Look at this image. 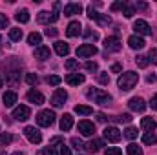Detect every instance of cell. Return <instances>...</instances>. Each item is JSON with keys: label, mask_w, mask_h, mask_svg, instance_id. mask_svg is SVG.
<instances>
[{"label": "cell", "mask_w": 157, "mask_h": 155, "mask_svg": "<svg viewBox=\"0 0 157 155\" xmlns=\"http://www.w3.org/2000/svg\"><path fill=\"white\" fill-rule=\"evenodd\" d=\"M137 82H139V73H135V71H126V73H122V75L119 77L117 86L122 91H130Z\"/></svg>", "instance_id": "cell-1"}, {"label": "cell", "mask_w": 157, "mask_h": 155, "mask_svg": "<svg viewBox=\"0 0 157 155\" xmlns=\"http://www.w3.org/2000/svg\"><path fill=\"white\" fill-rule=\"evenodd\" d=\"M88 99H91L93 102H97V104H108L110 100H112V95L110 93H106V91H102V89H88Z\"/></svg>", "instance_id": "cell-2"}, {"label": "cell", "mask_w": 157, "mask_h": 155, "mask_svg": "<svg viewBox=\"0 0 157 155\" xmlns=\"http://www.w3.org/2000/svg\"><path fill=\"white\" fill-rule=\"evenodd\" d=\"M37 122H39V126H51L53 122H55V113L53 112H49V110H42L39 115H37Z\"/></svg>", "instance_id": "cell-3"}, {"label": "cell", "mask_w": 157, "mask_h": 155, "mask_svg": "<svg viewBox=\"0 0 157 155\" xmlns=\"http://www.w3.org/2000/svg\"><path fill=\"white\" fill-rule=\"evenodd\" d=\"M24 135L28 137V141H29L31 144H39L40 141H42V135H40V131L35 126H26V128H24Z\"/></svg>", "instance_id": "cell-4"}, {"label": "cell", "mask_w": 157, "mask_h": 155, "mask_svg": "<svg viewBox=\"0 0 157 155\" xmlns=\"http://www.w3.org/2000/svg\"><path fill=\"white\" fill-rule=\"evenodd\" d=\"M95 53H97V47H95L93 44H82V46H78L77 47V57H80V59L93 57Z\"/></svg>", "instance_id": "cell-5"}, {"label": "cell", "mask_w": 157, "mask_h": 155, "mask_svg": "<svg viewBox=\"0 0 157 155\" xmlns=\"http://www.w3.org/2000/svg\"><path fill=\"white\" fill-rule=\"evenodd\" d=\"M66 99H68V93H66L64 89H60V88H59V89L53 93V97H51V104H53L55 108H60V106H64Z\"/></svg>", "instance_id": "cell-6"}, {"label": "cell", "mask_w": 157, "mask_h": 155, "mask_svg": "<svg viewBox=\"0 0 157 155\" xmlns=\"http://www.w3.org/2000/svg\"><path fill=\"white\" fill-rule=\"evenodd\" d=\"M78 131L84 137H91V135H95V124L90 122V120H80L78 122Z\"/></svg>", "instance_id": "cell-7"}, {"label": "cell", "mask_w": 157, "mask_h": 155, "mask_svg": "<svg viewBox=\"0 0 157 155\" xmlns=\"http://www.w3.org/2000/svg\"><path fill=\"white\" fill-rule=\"evenodd\" d=\"M121 131H119L117 126H108L106 130H104V139L108 141V142H117L119 139H121Z\"/></svg>", "instance_id": "cell-8"}, {"label": "cell", "mask_w": 157, "mask_h": 155, "mask_svg": "<svg viewBox=\"0 0 157 155\" xmlns=\"http://www.w3.org/2000/svg\"><path fill=\"white\" fill-rule=\"evenodd\" d=\"M13 117H15V120H28L29 117H31V112H29V108L28 106H17L15 110H13Z\"/></svg>", "instance_id": "cell-9"}, {"label": "cell", "mask_w": 157, "mask_h": 155, "mask_svg": "<svg viewBox=\"0 0 157 155\" xmlns=\"http://www.w3.org/2000/svg\"><path fill=\"white\" fill-rule=\"evenodd\" d=\"M133 29L137 35H152V28L148 26L146 20H135L133 22Z\"/></svg>", "instance_id": "cell-10"}, {"label": "cell", "mask_w": 157, "mask_h": 155, "mask_svg": "<svg viewBox=\"0 0 157 155\" xmlns=\"http://www.w3.org/2000/svg\"><path fill=\"white\" fill-rule=\"evenodd\" d=\"M82 13V6L78 2H70L64 6V15L66 17H73V15H80Z\"/></svg>", "instance_id": "cell-11"}, {"label": "cell", "mask_w": 157, "mask_h": 155, "mask_svg": "<svg viewBox=\"0 0 157 155\" xmlns=\"http://www.w3.org/2000/svg\"><path fill=\"white\" fill-rule=\"evenodd\" d=\"M104 47H106V51H121V40L117 37H106L104 39Z\"/></svg>", "instance_id": "cell-12"}, {"label": "cell", "mask_w": 157, "mask_h": 155, "mask_svg": "<svg viewBox=\"0 0 157 155\" xmlns=\"http://www.w3.org/2000/svg\"><path fill=\"white\" fill-rule=\"evenodd\" d=\"M40 24H48V22H57L59 20V13H48V11H40L37 17Z\"/></svg>", "instance_id": "cell-13"}, {"label": "cell", "mask_w": 157, "mask_h": 155, "mask_svg": "<svg viewBox=\"0 0 157 155\" xmlns=\"http://www.w3.org/2000/svg\"><path fill=\"white\" fill-rule=\"evenodd\" d=\"M26 97H28V100H29L31 104H37V106L44 104V95H42L40 91H37V89H29Z\"/></svg>", "instance_id": "cell-14"}, {"label": "cell", "mask_w": 157, "mask_h": 155, "mask_svg": "<svg viewBox=\"0 0 157 155\" xmlns=\"http://www.w3.org/2000/svg\"><path fill=\"white\" fill-rule=\"evenodd\" d=\"M80 31H82V26H80V22H78V20H73V22H70V24H68L66 35L73 39V37H78V35H80Z\"/></svg>", "instance_id": "cell-15"}, {"label": "cell", "mask_w": 157, "mask_h": 155, "mask_svg": "<svg viewBox=\"0 0 157 155\" xmlns=\"http://www.w3.org/2000/svg\"><path fill=\"white\" fill-rule=\"evenodd\" d=\"M128 106H130V110H133V112H144V110H146V104H144V100H143L141 97H133V99H130Z\"/></svg>", "instance_id": "cell-16"}, {"label": "cell", "mask_w": 157, "mask_h": 155, "mask_svg": "<svg viewBox=\"0 0 157 155\" xmlns=\"http://www.w3.org/2000/svg\"><path fill=\"white\" fill-rule=\"evenodd\" d=\"M86 78L82 73H68L66 75V82L70 84V86H78V84H82Z\"/></svg>", "instance_id": "cell-17"}, {"label": "cell", "mask_w": 157, "mask_h": 155, "mask_svg": "<svg viewBox=\"0 0 157 155\" xmlns=\"http://www.w3.org/2000/svg\"><path fill=\"white\" fill-rule=\"evenodd\" d=\"M2 100H4V106L6 108H11V106H15V102L18 100V97H17L15 91H6L4 97H2Z\"/></svg>", "instance_id": "cell-18"}, {"label": "cell", "mask_w": 157, "mask_h": 155, "mask_svg": "<svg viewBox=\"0 0 157 155\" xmlns=\"http://www.w3.org/2000/svg\"><path fill=\"white\" fill-rule=\"evenodd\" d=\"M144 44H146V42L141 39L139 35H132V37L128 39V46H130L132 49H143V47H144Z\"/></svg>", "instance_id": "cell-19"}, {"label": "cell", "mask_w": 157, "mask_h": 155, "mask_svg": "<svg viewBox=\"0 0 157 155\" xmlns=\"http://www.w3.org/2000/svg\"><path fill=\"white\" fill-rule=\"evenodd\" d=\"M49 57H51V51H49L48 46H39V47L35 49V59H39V60H48Z\"/></svg>", "instance_id": "cell-20"}, {"label": "cell", "mask_w": 157, "mask_h": 155, "mask_svg": "<svg viewBox=\"0 0 157 155\" xmlns=\"http://www.w3.org/2000/svg\"><path fill=\"white\" fill-rule=\"evenodd\" d=\"M84 146H86V150H88L90 153H97V152L104 146V142H102L101 139H93V141H90V142L84 144Z\"/></svg>", "instance_id": "cell-21"}, {"label": "cell", "mask_w": 157, "mask_h": 155, "mask_svg": "<svg viewBox=\"0 0 157 155\" xmlns=\"http://www.w3.org/2000/svg\"><path fill=\"white\" fill-rule=\"evenodd\" d=\"M71 126H73V117L70 115V113H64L62 119H60V130L68 131V130H71Z\"/></svg>", "instance_id": "cell-22"}, {"label": "cell", "mask_w": 157, "mask_h": 155, "mask_svg": "<svg viewBox=\"0 0 157 155\" xmlns=\"http://www.w3.org/2000/svg\"><path fill=\"white\" fill-rule=\"evenodd\" d=\"M55 51H57V55L59 57H66L68 53H70V46L66 44V42H55Z\"/></svg>", "instance_id": "cell-23"}, {"label": "cell", "mask_w": 157, "mask_h": 155, "mask_svg": "<svg viewBox=\"0 0 157 155\" xmlns=\"http://www.w3.org/2000/svg\"><path fill=\"white\" fill-rule=\"evenodd\" d=\"M141 126H143L146 131H154L157 128V122H155V119H152V117H144V119L141 120Z\"/></svg>", "instance_id": "cell-24"}, {"label": "cell", "mask_w": 157, "mask_h": 155, "mask_svg": "<svg viewBox=\"0 0 157 155\" xmlns=\"http://www.w3.org/2000/svg\"><path fill=\"white\" fill-rule=\"evenodd\" d=\"M28 44H31V46H40V44H42V35L37 33V31L29 33V35H28Z\"/></svg>", "instance_id": "cell-25"}, {"label": "cell", "mask_w": 157, "mask_h": 155, "mask_svg": "<svg viewBox=\"0 0 157 155\" xmlns=\"http://www.w3.org/2000/svg\"><path fill=\"white\" fill-rule=\"evenodd\" d=\"M15 18H17L18 22H22V24H26V22H29V11H28V9H20V11H17Z\"/></svg>", "instance_id": "cell-26"}, {"label": "cell", "mask_w": 157, "mask_h": 155, "mask_svg": "<svg viewBox=\"0 0 157 155\" xmlns=\"http://www.w3.org/2000/svg\"><path fill=\"white\" fill-rule=\"evenodd\" d=\"M126 153L128 155H143V150H141V146H137L135 142H130V144L126 146Z\"/></svg>", "instance_id": "cell-27"}, {"label": "cell", "mask_w": 157, "mask_h": 155, "mask_svg": "<svg viewBox=\"0 0 157 155\" xmlns=\"http://www.w3.org/2000/svg\"><path fill=\"white\" fill-rule=\"evenodd\" d=\"M143 142L144 144H157V137L154 131H146L144 135H143Z\"/></svg>", "instance_id": "cell-28"}, {"label": "cell", "mask_w": 157, "mask_h": 155, "mask_svg": "<svg viewBox=\"0 0 157 155\" xmlns=\"http://www.w3.org/2000/svg\"><path fill=\"white\" fill-rule=\"evenodd\" d=\"M9 39L13 40V42H18V40L22 39V29L20 28H11L9 29Z\"/></svg>", "instance_id": "cell-29"}, {"label": "cell", "mask_w": 157, "mask_h": 155, "mask_svg": "<svg viewBox=\"0 0 157 155\" xmlns=\"http://www.w3.org/2000/svg\"><path fill=\"white\" fill-rule=\"evenodd\" d=\"M75 113H78V115H91V113H93V108L77 104V106H75Z\"/></svg>", "instance_id": "cell-30"}, {"label": "cell", "mask_w": 157, "mask_h": 155, "mask_svg": "<svg viewBox=\"0 0 157 155\" xmlns=\"http://www.w3.org/2000/svg\"><path fill=\"white\" fill-rule=\"evenodd\" d=\"M137 133H139V131H137V128H133V126H128V128L124 130V133H122V135H124L126 139L133 141V139H137Z\"/></svg>", "instance_id": "cell-31"}, {"label": "cell", "mask_w": 157, "mask_h": 155, "mask_svg": "<svg viewBox=\"0 0 157 155\" xmlns=\"http://www.w3.org/2000/svg\"><path fill=\"white\" fill-rule=\"evenodd\" d=\"M95 22H99V26H108L112 20H110V17H108V15L99 13V15H97V18H95Z\"/></svg>", "instance_id": "cell-32"}, {"label": "cell", "mask_w": 157, "mask_h": 155, "mask_svg": "<svg viewBox=\"0 0 157 155\" xmlns=\"http://www.w3.org/2000/svg\"><path fill=\"white\" fill-rule=\"evenodd\" d=\"M135 62H137V66L139 68H146L150 62H148V57H144V55H137L135 57Z\"/></svg>", "instance_id": "cell-33"}, {"label": "cell", "mask_w": 157, "mask_h": 155, "mask_svg": "<svg viewBox=\"0 0 157 155\" xmlns=\"http://www.w3.org/2000/svg\"><path fill=\"white\" fill-rule=\"evenodd\" d=\"M84 37H86V40H93V42H95V40H99V33H97V31H91V29L88 28V29L84 31Z\"/></svg>", "instance_id": "cell-34"}, {"label": "cell", "mask_w": 157, "mask_h": 155, "mask_svg": "<svg viewBox=\"0 0 157 155\" xmlns=\"http://www.w3.org/2000/svg\"><path fill=\"white\" fill-rule=\"evenodd\" d=\"M11 141H13V135H9V133H2L0 135V146H7Z\"/></svg>", "instance_id": "cell-35"}, {"label": "cell", "mask_w": 157, "mask_h": 155, "mask_svg": "<svg viewBox=\"0 0 157 155\" xmlns=\"http://www.w3.org/2000/svg\"><path fill=\"white\" fill-rule=\"evenodd\" d=\"M26 82H28L29 86H37V84H39V77H37L35 73H28V75H26Z\"/></svg>", "instance_id": "cell-36"}, {"label": "cell", "mask_w": 157, "mask_h": 155, "mask_svg": "<svg viewBox=\"0 0 157 155\" xmlns=\"http://www.w3.org/2000/svg\"><path fill=\"white\" fill-rule=\"evenodd\" d=\"M124 7H126V2H124V0L113 2V4L110 6V9H112V11H119V9H122V11H124Z\"/></svg>", "instance_id": "cell-37"}, {"label": "cell", "mask_w": 157, "mask_h": 155, "mask_svg": "<svg viewBox=\"0 0 157 155\" xmlns=\"http://www.w3.org/2000/svg\"><path fill=\"white\" fill-rule=\"evenodd\" d=\"M60 82H62V78L59 77V75H49V77H48V84H49V86H59Z\"/></svg>", "instance_id": "cell-38"}, {"label": "cell", "mask_w": 157, "mask_h": 155, "mask_svg": "<svg viewBox=\"0 0 157 155\" xmlns=\"http://www.w3.org/2000/svg\"><path fill=\"white\" fill-rule=\"evenodd\" d=\"M77 68H78V60H75V59H70V60H66V70L73 71V70H77Z\"/></svg>", "instance_id": "cell-39"}, {"label": "cell", "mask_w": 157, "mask_h": 155, "mask_svg": "<svg viewBox=\"0 0 157 155\" xmlns=\"http://www.w3.org/2000/svg\"><path fill=\"white\" fill-rule=\"evenodd\" d=\"M113 120H115V122H132V115H128V113H122V115L113 117Z\"/></svg>", "instance_id": "cell-40"}, {"label": "cell", "mask_w": 157, "mask_h": 155, "mask_svg": "<svg viewBox=\"0 0 157 155\" xmlns=\"http://www.w3.org/2000/svg\"><path fill=\"white\" fill-rule=\"evenodd\" d=\"M148 62L157 64V49H155V47H152V49H150V53H148Z\"/></svg>", "instance_id": "cell-41"}, {"label": "cell", "mask_w": 157, "mask_h": 155, "mask_svg": "<svg viewBox=\"0 0 157 155\" xmlns=\"http://www.w3.org/2000/svg\"><path fill=\"white\" fill-rule=\"evenodd\" d=\"M133 15H135V7H133V6H126V7H124V17H126V18H132Z\"/></svg>", "instance_id": "cell-42"}, {"label": "cell", "mask_w": 157, "mask_h": 155, "mask_svg": "<svg viewBox=\"0 0 157 155\" xmlns=\"http://www.w3.org/2000/svg\"><path fill=\"white\" fill-rule=\"evenodd\" d=\"M106 155H122V150L121 148H115V146H112V148H106Z\"/></svg>", "instance_id": "cell-43"}, {"label": "cell", "mask_w": 157, "mask_h": 155, "mask_svg": "<svg viewBox=\"0 0 157 155\" xmlns=\"http://www.w3.org/2000/svg\"><path fill=\"white\" fill-rule=\"evenodd\" d=\"M42 155H59V153H57L55 146H51V144H49L48 148H44V150H42Z\"/></svg>", "instance_id": "cell-44"}, {"label": "cell", "mask_w": 157, "mask_h": 155, "mask_svg": "<svg viewBox=\"0 0 157 155\" xmlns=\"http://www.w3.org/2000/svg\"><path fill=\"white\" fill-rule=\"evenodd\" d=\"M71 144H73V148H75V150H82V148H84L82 141H80V139H77V137H73V139H71Z\"/></svg>", "instance_id": "cell-45"}, {"label": "cell", "mask_w": 157, "mask_h": 155, "mask_svg": "<svg viewBox=\"0 0 157 155\" xmlns=\"http://www.w3.org/2000/svg\"><path fill=\"white\" fill-rule=\"evenodd\" d=\"M97 15H99V13L93 9V6H90V7H88V18H90V20H95V18H97Z\"/></svg>", "instance_id": "cell-46"}, {"label": "cell", "mask_w": 157, "mask_h": 155, "mask_svg": "<svg viewBox=\"0 0 157 155\" xmlns=\"http://www.w3.org/2000/svg\"><path fill=\"white\" fill-rule=\"evenodd\" d=\"M7 24H9V18L6 15H0V29H6Z\"/></svg>", "instance_id": "cell-47"}, {"label": "cell", "mask_w": 157, "mask_h": 155, "mask_svg": "<svg viewBox=\"0 0 157 155\" xmlns=\"http://www.w3.org/2000/svg\"><path fill=\"white\" fill-rule=\"evenodd\" d=\"M99 82L101 84H108L110 82V75L108 73H99Z\"/></svg>", "instance_id": "cell-48"}, {"label": "cell", "mask_w": 157, "mask_h": 155, "mask_svg": "<svg viewBox=\"0 0 157 155\" xmlns=\"http://www.w3.org/2000/svg\"><path fill=\"white\" fill-rule=\"evenodd\" d=\"M57 35H59V31L55 28H48L46 29V37H57Z\"/></svg>", "instance_id": "cell-49"}, {"label": "cell", "mask_w": 157, "mask_h": 155, "mask_svg": "<svg viewBox=\"0 0 157 155\" xmlns=\"http://www.w3.org/2000/svg\"><path fill=\"white\" fill-rule=\"evenodd\" d=\"M88 71H97V62H86V66H84Z\"/></svg>", "instance_id": "cell-50"}, {"label": "cell", "mask_w": 157, "mask_h": 155, "mask_svg": "<svg viewBox=\"0 0 157 155\" xmlns=\"http://www.w3.org/2000/svg\"><path fill=\"white\" fill-rule=\"evenodd\" d=\"M133 7H135V9H146V7H148V4H146V2H137Z\"/></svg>", "instance_id": "cell-51"}, {"label": "cell", "mask_w": 157, "mask_h": 155, "mask_svg": "<svg viewBox=\"0 0 157 155\" xmlns=\"http://www.w3.org/2000/svg\"><path fill=\"white\" fill-rule=\"evenodd\" d=\"M60 155H71V152H70V148L62 144V146H60Z\"/></svg>", "instance_id": "cell-52"}, {"label": "cell", "mask_w": 157, "mask_h": 155, "mask_svg": "<svg viewBox=\"0 0 157 155\" xmlns=\"http://www.w3.org/2000/svg\"><path fill=\"white\" fill-rule=\"evenodd\" d=\"M150 106H152V110H155V112H157V95H154V97H152Z\"/></svg>", "instance_id": "cell-53"}, {"label": "cell", "mask_w": 157, "mask_h": 155, "mask_svg": "<svg viewBox=\"0 0 157 155\" xmlns=\"http://www.w3.org/2000/svg\"><path fill=\"white\" fill-rule=\"evenodd\" d=\"M121 71V64H113L112 66V73H119Z\"/></svg>", "instance_id": "cell-54"}, {"label": "cell", "mask_w": 157, "mask_h": 155, "mask_svg": "<svg viewBox=\"0 0 157 155\" xmlns=\"http://www.w3.org/2000/svg\"><path fill=\"white\" fill-rule=\"evenodd\" d=\"M97 120L99 122H106V115L104 113H97Z\"/></svg>", "instance_id": "cell-55"}, {"label": "cell", "mask_w": 157, "mask_h": 155, "mask_svg": "<svg viewBox=\"0 0 157 155\" xmlns=\"http://www.w3.org/2000/svg\"><path fill=\"white\" fill-rule=\"evenodd\" d=\"M146 80H148V82H155V80H157V77L154 75V73H150V75L146 77Z\"/></svg>", "instance_id": "cell-56"}, {"label": "cell", "mask_w": 157, "mask_h": 155, "mask_svg": "<svg viewBox=\"0 0 157 155\" xmlns=\"http://www.w3.org/2000/svg\"><path fill=\"white\" fill-rule=\"evenodd\" d=\"M59 142H62V139H60V137H55V139L51 141V146H53V144H59Z\"/></svg>", "instance_id": "cell-57"}, {"label": "cell", "mask_w": 157, "mask_h": 155, "mask_svg": "<svg viewBox=\"0 0 157 155\" xmlns=\"http://www.w3.org/2000/svg\"><path fill=\"white\" fill-rule=\"evenodd\" d=\"M11 155H24L22 152H15V153H11Z\"/></svg>", "instance_id": "cell-58"}, {"label": "cell", "mask_w": 157, "mask_h": 155, "mask_svg": "<svg viewBox=\"0 0 157 155\" xmlns=\"http://www.w3.org/2000/svg\"><path fill=\"white\" fill-rule=\"evenodd\" d=\"M2 86H4V80H2V77H0V88H2Z\"/></svg>", "instance_id": "cell-59"}]
</instances>
